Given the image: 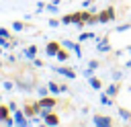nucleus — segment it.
<instances>
[{
	"label": "nucleus",
	"mask_w": 131,
	"mask_h": 127,
	"mask_svg": "<svg viewBox=\"0 0 131 127\" xmlns=\"http://www.w3.org/2000/svg\"><path fill=\"white\" fill-rule=\"evenodd\" d=\"M115 18H117L115 6H108V8H104L102 12H98V23H113Z\"/></svg>",
	"instance_id": "1"
},
{
	"label": "nucleus",
	"mask_w": 131,
	"mask_h": 127,
	"mask_svg": "<svg viewBox=\"0 0 131 127\" xmlns=\"http://www.w3.org/2000/svg\"><path fill=\"white\" fill-rule=\"evenodd\" d=\"M94 125H113V119L111 117H104V115H94Z\"/></svg>",
	"instance_id": "2"
},
{
	"label": "nucleus",
	"mask_w": 131,
	"mask_h": 127,
	"mask_svg": "<svg viewBox=\"0 0 131 127\" xmlns=\"http://www.w3.org/2000/svg\"><path fill=\"white\" fill-rule=\"evenodd\" d=\"M119 92H121V84H119V82H115V84H111V86L106 88V94H108L111 98H113V96H117Z\"/></svg>",
	"instance_id": "3"
},
{
	"label": "nucleus",
	"mask_w": 131,
	"mask_h": 127,
	"mask_svg": "<svg viewBox=\"0 0 131 127\" xmlns=\"http://www.w3.org/2000/svg\"><path fill=\"white\" fill-rule=\"evenodd\" d=\"M43 115H45V121H47L49 125H57V123H59V117H57L55 113H43Z\"/></svg>",
	"instance_id": "4"
},
{
	"label": "nucleus",
	"mask_w": 131,
	"mask_h": 127,
	"mask_svg": "<svg viewBox=\"0 0 131 127\" xmlns=\"http://www.w3.org/2000/svg\"><path fill=\"white\" fill-rule=\"evenodd\" d=\"M59 49H61V47H59L57 43H49V45H47V51H49L51 55H57V51H59Z\"/></svg>",
	"instance_id": "5"
},
{
	"label": "nucleus",
	"mask_w": 131,
	"mask_h": 127,
	"mask_svg": "<svg viewBox=\"0 0 131 127\" xmlns=\"http://www.w3.org/2000/svg\"><path fill=\"white\" fill-rule=\"evenodd\" d=\"M98 51H102V53H104V51H108V41H106V37L100 41V47H98Z\"/></svg>",
	"instance_id": "6"
},
{
	"label": "nucleus",
	"mask_w": 131,
	"mask_h": 127,
	"mask_svg": "<svg viewBox=\"0 0 131 127\" xmlns=\"http://www.w3.org/2000/svg\"><path fill=\"white\" fill-rule=\"evenodd\" d=\"M90 84H92V88H96V90H98V88H102V82H100L98 78H92V80H90Z\"/></svg>",
	"instance_id": "7"
},
{
	"label": "nucleus",
	"mask_w": 131,
	"mask_h": 127,
	"mask_svg": "<svg viewBox=\"0 0 131 127\" xmlns=\"http://www.w3.org/2000/svg\"><path fill=\"white\" fill-rule=\"evenodd\" d=\"M100 102H102V104H111L113 100H111V96H108V94H102V96H100Z\"/></svg>",
	"instance_id": "8"
},
{
	"label": "nucleus",
	"mask_w": 131,
	"mask_h": 127,
	"mask_svg": "<svg viewBox=\"0 0 131 127\" xmlns=\"http://www.w3.org/2000/svg\"><path fill=\"white\" fill-rule=\"evenodd\" d=\"M57 57H59V59H68V51L59 49V51H57Z\"/></svg>",
	"instance_id": "9"
},
{
	"label": "nucleus",
	"mask_w": 131,
	"mask_h": 127,
	"mask_svg": "<svg viewBox=\"0 0 131 127\" xmlns=\"http://www.w3.org/2000/svg\"><path fill=\"white\" fill-rule=\"evenodd\" d=\"M96 66H98V61H96V59H92V61H90V70H96Z\"/></svg>",
	"instance_id": "10"
},
{
	"label": "nucleus",
	"mask_w": 131,
	"mask_h": 127,
	"mask_svg": "<svg viewBox=\"0 0 131 127\" xmlns=\"http://www.w3.org/2000/svg\"><path fill=\"white\" fill-rule=\"evenodd\" d=\"M90 37H92V33H84V35H82V41H86V39H90Z\"/></svg>",
	"instance_id": "11"
}]
</instances>
